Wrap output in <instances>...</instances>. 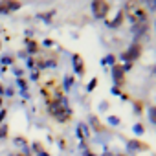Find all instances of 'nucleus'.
Segmentation results:
<instances>
[{"label":"nucleus","mask_w":156,"mask_h":156,"mask_svg":"<svg viewBox=\"0 0 156 156\" xmlns=\"http://www.w3.org/2000/svg\"><path fill=\"white\" fill-rule=\"evenodd\" d=\"M72 85H73V79H72V77H66V79H64V88L68 90Z\"/></svg>","instance_id":"nucleus-22"},{"label":"nucleus","mask_w":156,"mask_h":156,"mask_svg":"<svg viewBox=\"0 0 156 156\" xmlns=\"http://www.w3.org/2000/svg\"><path fill=\"white\" fill-rule=\"evenodd\" d=\"M123 19H125V13L119 11V13L116 15V19H114L112 22H108V26H110V28H119V26L123 24Z\"/></svg>","instance_id":"nucleus-10"},{"label":"nucleus","mask_w":156,"mask_h":156,"mask_svg":"<svg viewBox=\"0 0 156 156\" xmlns=\"http://www.w3.org/2000/svg\"><path fill=\"white\" fill-rule=\"evenodd\" d=\"M149 119L152 123H156V110H154V107H151V110H149Z\"/></svg>","instance_id":"nucleus-18"},{"label":"nucleus","mask_w":156,"mask_h":156,"mask_svg":"<svg viewBox=\"0 0 156 156\" xmlns=\"http://www.w3.org/2000/svg\"><path fill=\"white\" fill-rule=\"evenodd\" d=\"M108 123H110V125H119V118H118V116H110V118H108Z\"/></svg>","instance_id":"nucleus-20"},{"label":"nucleus","mask_w":156,"mask_h":156,"mask_svg":"<svg viewBox=\"0 0 156 156\" xmlns=\"http://www.w3.org/2000/svg\"><path fill=\"white\" fill-rule=\"evenodd\" d=\"M143 108H145V105H143V101H134V110L140 114V112H143Z\"/></svg>","instance_id":"nucleus-13"},{"label":"nucleus","mask_w":156,"mask_h":156,"mask_svg":"<svg viewBox=\"0 0 156 156\" xmlns=\"http://www.w3.org/2000/svg\"><path fill=\"white\" fill-rule=\"evenodd\" d=\"M2 90H4V88H2V85H0V92H2Z\"/></svg>","instance_id":"nucleus-28"},{"label":"nucleus","mask_w":156,"mask_h":156,"mask_svg":"<svg viewBox=\"0 0 156 156\" xmlns=\"http://www.w3.org/2000/svg\"><path fill=\"white\" fill-rule=\"evenodd\" d=\"M134 132H136V134H143V132H145V127H143L141 123H136V125H134Z\"/></svg>","instance_id":"nucleus-16"},{"label":"nucleus","mask_w":156,"mask_h":156,"mask_svg":"<svg viewBox=\"0 0 156 156\" xmlns=\"http://www.w3.org/2000/svg\"><path fill=\"white\" fill-rule=\"evenodd\" d=\"M112 77H114V81H116V85H118L116 88H119V87L125 85L127 77H125V70H123L121 64H114V66H112Z\"/></svg>","instance_id":"nucleus-5"},{"label":"nucleus","mask_w":156,"mask_h":156,"mask_svg":"<svg viewBox=\"0 0 156 156\" xmlns=\"http://www.w3.org/2000/svg\"><path fill=\"white\" fill-rule=\"evenodd\" d=\"M125 11L134 24H145L149 19V11L145 9V6H141V2H136V0H130L125 4Z\"/></svg>","instance_id":"nucleus-2"},{"label":"nucleus","mask_w":156,"mask_h":156,"mask_svg":"<svg viewBox=\"0 0 156 156\" xmlns=\"http://www.w3.org/2000/svg\"><path fill=\"white\" fill-rule=\"evenodd\" d=\"M92 11L96 19H105L110 11V4L105 2V0H94L92 2Z\"/></svg>","instance_id":"nucleus-3"},{"label":"nucleus","mask_w":156,"mask_h":156,"mask_svg":"<svg viewBox=\"0 0 156 156\" xmlns=\"http://www.w3.org/2000/svg\"><path fill=\"white\" fill-rule=\"evenodd\" d=\"M0 48H2V44H0Z\"/></svg>","instance_id":"nucleus-31"},{"label":"nucleus","mask_w":156,"mask_h":156,"mask_svg":"<svg viewBox=\"0 0 156 156\" xmlns=\"http://www.w3.org/2000/svg\"><path fill=\"white\" fill-rule=\"evenodd\" d=\"M77 136H79V138H87L88 136L87 134V125H83V123L77 125Z\"/></svg>","instance_id":"nucleus-12"},{"label":"nucleus","mask_w":156,"mask_h":156,"mask_svg":"<svg viewBox=\"0 0 156 156\" xmlns=\"http://www.w3.org/2000/svg\"><path fill=\"white\" fill-rule=\"evenodd\" d=\"M2 61H4V64H11V62H13V59H11V57H4Z\"/></svg>","instance_id":"nucleus-25"},{"label":"nucleus","mask_w":156,"mask_h":156,"mask_svg":"<svg viewBox=\"0 0 156 156\" xmlns=\"http://www.w3.org/2000/svg\"><path fill=\"white\" fill-rule=\"evenodd\" d=\"M103 62H105V64H112V66H114V64H116V57H114V55H107V57L103 59Z\"/></svg>","instance_id":"nucleus-14"},{"label":"nucleus","mask_w":156,"mask_h":156,"mask_svg":"<svg viewBox=\"0 0 156 156\" xmlns=\"http://www.w3.org/2000/svg\"><path fill=\"white\" fill-rule=\"evenodd\" d=\"M90 123H92V129L96 132H105V127H103V123L99 121L98 116H90Z\"/></svg>","instance_id":"nucleus-9"},{"label":"nucleus","mask_w":156,"mask_h":156,"mask_svg":"<svg viewBox=\"0 0 156 156\" xmlns=\"http://www.w3.org/2000/svg\"><path fill=\"white\" fill-rule=\"evenodd\" d=\"M33 151H35L37 154H41V152H42V145H41L39 141H35V143H33Z\"/></svg>","instance_id":"nucleus-21"},{"label":"nucleus","mask_w":156,"mask_h":156,"mask_svg":"<svg viewBox=\"0 0 156 156\" xmlns=\"http://www.w3.org/2000/svg\"><path fill=\"white\" fill-rule=\"evenodd\" d=\"M20 9V2H15V0H4L0 2V13H11Z\"/></svg>","instance_id":"nucleus-6"},{"label":"nucleus","mask_w":156,"mask_h":156,"mask_svg":"<svg viewBox=\"0 0 156 156\" xmlns=\"http://www.w3.org/2000/svg\"><path fill=\"white\" fill-rule=\"evenodd\" d=\"M119 156H125V154H119Z\"/></svg>","instance_id":"nucleus-30"},{"label":"nucleus","mask_w":156,"mask_h":156,"mask_svg":"<svg viewBox=\"0 0 156 156\" xmlns=\"http://www.w3.org/2000/svg\"><path fill=\"white\" fill-rule=\"evenodd\" d=\"M96 85H98V77H94V79L88 83V88H87V90H94V88H96Z\"/></svg>","instance_id":"nucleus-23"},{"label":"nucleus","mask_w":156,"mask_h":156,"mask_svg":"<svg viewBox=\"0 0 156 156\" xmlns=\"http://www.w3.org/2000/svg\"><path fill=\"white\" fill-rule=\"evenodd\" d=\"M127 145H129V149H132V151H149V149H151L149 143L140 141V140H129Z\"/></svg>","instance_id":"nucleus-7"},{"label":"nucleus","mask_w":156,"mask_h":156,"mask_svg":"<svg viewBox=\"0 0 156 156\" xmlns=\"http://www.w3.org/2000/svg\"><path fill=\"white\" fill-rule=\"evenodd\" d=\"M51 15H55V13H53V11H48V13H42V15H39V17H41L42 20L50 22V20H51Z\"/></svg>","instance_id":"nucleus-15"},{"label":"nucleus","mask_w":156,"mask_h":156,"mask_svg":"<svg viewBox=\"0 0 156 156\" xmlns=\"http://www.w3.org/2000/svg\"><path fill=\"white\" fill-rule=\"evenodd\" d=\"M26 44H28V51H30V53H37V51H39V42H37V41L26 39Z\"/></svg>","instance_id":"nucleus-11"},{"label":"nucleus","mask_w":156,"mask_h":156,"mask_svg":"<svg viewBox=\"0 0 156 156\" xmlns=\"http://www.w3.org/2000/svg\"><path fill=\"white\" fill-rule=\"evenodd\" d=\"M73 68H75V72L79 73V75H83L85 73V70H87V66H85V61L81 59V55L79 53H73Z\"/></svg>","instance_id":"nucleus-8"},{"label":"nucleus","mask_w":156,"mask_h":156,"mask_svg":"<svg viewBox=\"0 0 156 156\" xmlns=\"http://www.w3.org/2000/svg\"><path fill=\"white\" fill-rule=\"evenodd\" d=\"M0 105H2V99H0Z\"/></svg>","instance_id":"nucleus-29"},{"label":"nucleus","mask_w":156,"mask_h":156,"mask_svg":"<svg viewBox=\"0 0 156 156\" xmlns=\"http://www.w3.org/2000/svg\"><path fill=\"white\" fill-rule=\"evenodd\" d=\"M15 143H19V145H26L28 141H26V138H17V140H15Z\"/></svg>","instance_id":"nucleus-24"},{"label":"nucleus","mask_w":156,"mask_h":156,"mask_svg":"<svg viewBox=\"0 0 156 156\" xmlns=\"http://www.w3.org/2000/svg\"><path fill=\"white\" fill-rule=\"evenodd\" d=\"M8 125H0V138H6L8 136Z\"/></svg>","instance_id":"nucleus-17"},{"label":"nucleus","mask_w":156,"mask_h":156,"mask_svg":"<svg viewBox=\"0 0 156 156\" xmlns=\"http://www.w3.org/2000/svg\"><path fill=\"white\" fill-rule=\"evenodd\" d=\"M17 81H19V87H20L22 90H26V88H28V83H26V79H22V77H19Z\"/></svg>","instance_id":"nucleus-19"},{"label":"nucleus","mask_w":156,"mask_h":156,"mask_svg":"<svg viewBox=\"0 0 156 156\" xmlns=\"http://www.w3.org/2000/svg\"><path fill=\"white\" fill-rule=\"evenodd\" d=\"M141 51H143V48H141V44L140 42H134L129 50H125L123 51V55H121V59H125V62L129 61V62H132V61H136V59H140V55H141Z\"/></svg>","instance_id":"nucleus-4"},{"label":"nucleus","mask_w":156,"mask_h":156,"mask_svg":"<svg viewBox=\"0 0 156 156\" xmlns=\"http://www.w3.org/2000/svg\"><path fill=\"white\" fill-rule=\"evenodd\" d=\"M48 112H50V114L59 121V123H66V121H70V119H72V110L68 108L64 96H62V98H59L57 101L50 103V105H48Z\"/></svg>","instance_id":"nucleus-1"},{"label":"nucleus","mask_w":156,"mask_h":156,"mask_svg":"<svg viewBox=\"0 0 156 156\" xmlns=\"http://www.w3.org/2000/svg\"><path fill=\"white\" fill-rule=\"evenodd\" d=\"M103 156H114V154H112V152H105Z\"/></svg>","instance_id":"nucleus-26"},{"label":"nucleus","mask_w":156,"mask_h":156,"mask_svg":"<svg viewBox=\"0 0 156 156\" xmlns=\"http://www.w3.org/2000/svg\"><path fill=\"white\" fill-rule=\"evenodd\" d=\"M17 156H30V154H24V152H20V154H17Z\"/></svg>","instance_id":"nucleus-27"}]
</instances>
